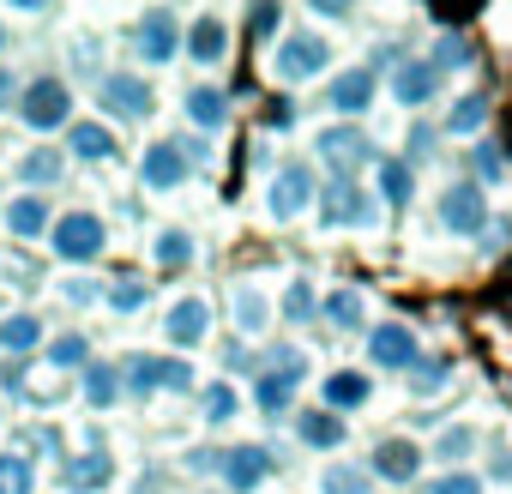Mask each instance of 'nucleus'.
I'll list each match as a JSON object with an SVG mask.
<instances>
[{
	"label": "nucleus",
	"mask_w": 512,
	"mask_h": 494,
	"mask_svg": "<svg viewBox=\"0 0 512 494\" xmlns=\"http://www.w3.org/2000/svg\"><path fill=\"white\" fill-rule=\"evenodd\" d=\"M73 115V91L61 85V79H37L31 91H25V121L37 127V133H49V127H61Z\"/></svg>",
	"instance_id": "3"
},
{
	"label": "nucleus",
	"mask_w": 512,
	"mask_h": 494,
	"mask_svg": "<svg viewBox=\"0 0 512 494\" xmlns=\"http://www.w3.org/2000/svg\"><path fill=\"white\" fill-rule=\"evenodd\" d=\"M482 121H488V97H482V91H470V97H458V103H452V121H446V127H452V133H476Z\"/></svg>",
	"instance_id": "29"
},
{
	"label": "nucleus",
	"mask_w": 512,
	"mask_h": 494,
	"mask_svg": "<svg viewBox=\"0 0 512 494\" xmlns=\"http://www.w3.org/2000/svg\"><path fill=\"white\" fill-rule=\"evenodd\" d=\"M97 97H103V109H115V115H145V109H151V85H145V79H127V73H109Z\"/></svg>",
	"instance_id": "16"
},
{
	"label": "nucleus",
	"mask_w": 512,
	"mask_h": 494,
	"mask_svg": "<svg viewBox=\"0 0 512 494\" xmlns=\"http://www.w3.org/2000/svg\"><path fill=\"white\" fill-rule=\"evenodd\" d=\"M308 199H314V169L308 163H284L278 169V181H272V217H302L308 211Z\"/></svg>",
	"instance_id": "5"
},
{
	"label": "nucleus",
	"mask_w": 512,
	"mask_h": 494,
	"mask_svg": "<svg viewBox=\"0 0 512 494\" xmlns=\"http://www.w3.org/2000/svg\"><path fill=\"white\" fill-rule=\"evenodd\" d=\"M217 464H223V482H229L235 494L260 488V482L272 476V452H266V446H229V452H223Z\"/></svg>",
	"instance_id": "8"
},
{
	"label": "nucleus",
	"mask_w": 512,
	"mask_h": 494,
	"mask_svg": "<svg viewBox=\"0 0 512 494\" xmlns=\"http://www.w3.org/2000/svg\"><path fill=\"white\" fill-rule=\"evenodd\" d=\"M326 404H332V410H356V404H368V380H362L356 368L332 374V380H326Z\"/></svg>",
	"instance_id": "23"
},
{
	"label": "nucleus",
	"mask_w": 512,
	"mask_h": 494,
	"mask_svg": "<svg viewBox=\"0 0 512 494\" xmlns=\"http://www.w3.org/2000/svg\"><path fill=\"white\" fill-rule=\"evenodd\" d=\"M284 314H290V320H308V314H314V290H308V284H290V290H284Z\"/></svg>",
	"instance_id": "40"
},
{
	"label": "nucleus",
	"mask_w": 512,
	"mask_h": 494,
	"mask_svg": "<svg viewBox=\"0 0 512 494\" xmlns=\"http://www.w3.org/2000/svg\"><path fill=\"white\" fill-rule=\"evenodd\" d=\"M440 217H446V229L452 235H476L482 223H488V199H482V187H446L440 193Z\"/></svg>",
	"instance_id": "6"
},
{
	"label": "nucleus",
	"mask_w": 512,
	"mask_h": 494,
	"mask_svg": "<svg viewBox=\"0 0 512 494\" xmlns=\"http://www.w3.org/2000/svg\"><path fill=\"white\" fill-rule=\"evenodd\" d=\"M446 374H452V362H446V356L416 362V392H440V386H446Z\"/></svg>",
	"instance_id": "36"
},
{
	"label": "nucleus",
	"mask_w": 512,
	"mask_h": 494,
	"mask_svg": "<svg viewBox=\"0 0 512 494\" xmlns=\"http://www.w3.org/2000/svg\"><path fill=\"white\" fill-rule=\"evenodd\" d=\"M109 302H115V308H121V314H133V308H139V302H145V284H121V290H115V296H109Z\"/></svg>",
	"instance_id": "42"
},
{
	"label": "nucleus",
	"mask_w": 512,
	"mask_h": 494,
	"mask_svg": "<svg viewBox=\"0 0 512 494\" xmlns=\"http://www.w3.org/2000/svg\"><path fill=\"white\" fill-rule=\"evenodd\" d=\"M320 157L338 163V169H362V163H374V145H368L362 127H326L320 133Z\"/></svg>",
	"instance_id": "11"
},
{
	"label": "nucleus",
	"mask_w": 512,
	"mask_h": 494,
	"mask_svg": "<svg viewBox=\"0 0 512 494\" xmlns=\"http://www.w3.org/2000/svg\"><path fill=\"white\" fill-rule=\"evenodd\" d=\"M428 494H482V476H470V470H452V476H440Z\"/></svg>",
	"instance_id": "39"
},
{
	"label": "nucleus",
	"mask_w": 512,
	"mask_h": 494,
	"mask_svg": "<svg viewBox=\"0 0 512 494\" xmlns=\"http://www.w3.org/2000/svg\"><path fill=\"white\" fill-rule=\"evenodd\" d=\"M25 181H61V151H31L25 157Z\"/></svg>",
	"instance_id": "35"
},
{
	"label": "nucleus",
	"mask_w": 512,
	"mask_h": 494,
	"mask_svg": "<svg viewBox=\"0 0 512 494\" xmlns=\"http://www.w3.org/2000/svg\"><path fill=\"white\" fill-rule=\"evenodd\" d=\"M296 428H302V440H308V446H320V452H326V446H344V422H338L332 410H308Z\"/></svg>",
	"instance_id": "24"
},
{
	"label": "nucleus",
	"mask_w": 512,
	"mask_h": 494,
	"mask_svg": "<svg viewBox=\"0 0 512 494\" xmlns=\"http://www.w3.org/2000/svg\"><path fill=\"white\" fill-rule=\"evenodd\" d=\"M0 494H31V458L0 452Z\"/></svg>",
	"instance_id": "31"
},
{
	"label": "nucleus",
	"mask_w": 512,
	"mask_h": 494,
	"mask_svg": "<svg viewBox=\"0 0 512 494\" xmlns=\"http://www.w3.org/2000/svg\"><path fill=\"white\" fill-rule=\"evenodd\" d=\"M73 157H97V163L115 157V133L97 127V121H79V127H73Z\"/></svg>",
	"instance_id": "25"
},
{
	"label": "nucleus",
	"mask_w": 512,
	"mask_h": 494,
	"mask_svg": "<svg viewBox=\"0 0 512 494\" xmlns=\"http://www.w3.org/2000/svg\"><path fill=\"white\" fill-rule=\"evenodd\" d=\"M434 91H440V67H434V61H404L398 79H392V97L410 103V109H422Z\"/></svg>",
	"instance_id": "14"
},
{
	"label": "nucleus",
	"mask_w": 512,
	"mask_h": 494,
	"mask_svg": "<svg viewBox=\"0 0 512 494\" xmlns=\"http://www.w3.org/2000/svg\"><path fill=\"white\" fill-rule=\"evenodd\" d=\"M380 193H386V205H410V193H416V181H410V163H398V157H380Z\"/></svg>",
	"instance_id": "26"
},
{
	"label": "nucleus",
	"mask_w": 512,
	"mask_h": 494,
	"mask_svg": "<svg viewBox=\"0 0 512 494\" xmlns=\"http://www.w3.org/2000/svg\"><path fill=\"white\" fill-rule=\"evenodd\" d=\"M157 260H163V266H181V260H193V241H187L181 229H163V235H157Z\"/></svg>",
	"instance_id": "34"
},
{
	"label": "nucleus",
	"mask_w": 512,
	"mask_h": 494,
	"mask_svg": "<svg viewBox=\"0 0 512 494\" xmlns=\"http://www.w3.org/2000/svg\"><path fill=\"white\" fill-rule=\"evenodd\" d=\"M187 49H193V61H205V67H211V61H223V55H229V31H223V19H211V13H205V19L193 25Z\"/></svg>",
	"instance_id": "19"
},
{
	"label": "nucleus",
	"mask_w": 512,
	"mask_h": 494,
	"mask_svg": "<svg viewBox=\"0 0 512 494\" xmlns=\"http://www.w3.org/2000/svg\"><path fill=\"white\" fill-rule=\"evenodd\" d=\"M193 386V368L187 362H175V356H139L133 362V392L145 398V392H187Z\"/></svg>",
	"instance_id": "7"
},
{
	"label": "nucleus",
	"mask_w": 512,
	"mask_h": 494,
	"mask_svg": "<svg viewBox=\"0 0 512 494\" xmlns=\"http://www.w3.org/2000/svg\"><path fill=\"white\" fill-rule=\"evenodd\" d=\"M368 356H374V368H416V332L380 326V332H368Z\"/></svg>",
	"instance_id": "12"
},
{
	"label": "nucleus",
	"mask_w": 512,
	"mask_h": 494,
	"mask_svg": "<svg viewBox=\"0 0 512 494\" xmlns=\"http://www.w3.org/2000/svg\"><path fill=\"white\" fill-rule=\"evenodd\" d=\"M235 320H241V332H266L272 302H266L260 290H235Z\"/></svg>",
	"instance_id": "28"
},
{
	"label": "nucleus",
	"mask_w": 512,
	"mask_h": 494,
	"mask_svg": "<svg viewBox=\"0 0 512 494\" xmlns=\"http://www.w3.org/2000/svg\"><path fill=\"white\" fill-rule=\"evenodd\" d=\"M163 332H169V344H199V338L211 332V302H205V296H187V302H175Z\"/></svg>",
	"instance_id": "15"
},
{
	"label": "nucleus",
	"mask_w": 512,
	"mask_h": 494,
	"mask_svg": "<svg viewBox=\"0 0 512 494\" xmlns=\"http://www.w3.org/2000/svg\"><path fill=\"white\" fill-rule=\"evenodd\" d=\"M368 103H374V67H350V73H338V79H332V109L362 115Z\"/></svg>",
	"instance_id": "17"
},
{
	"label": "nucleus",
	"mask_w": 512,
	"mask_h": 494,
	"mask_svg": "<svg viewBox=\"0 0 512 494\" xmlns=\"http://www.w3.org/2000/svg\"><path fill=\"white\" fill-rule=\"evenodd\" d=\"M320 314H326L338 332H362V320H368V308H362V296H356V290H332V296L320 302Z\"/></svg>",
	"instance_id": "21"
},
{
	"label": "nucleus",
	"mask_w": 512,
	"mask_h": 494,
	"mask_svg": "<svg viewBox=\"0 0 512 494\" xmlns=\"http://www.w3.org/2000/svg\"><path fill=\"white\" fill-rule=\"evenodd\" d=\"M235 410H241V404H235L229 386H211V392H205V416H211V422H229Z\"/></svg>",
	"instance_id": "38"
},
{
	"label": "nucleus",
	"mask_w": 512,
	"mask_h": 494,
	"mask_svg": "<svg viewBox=\"0 0 512 494\" xmlns=\"http://www.w3.org/2000/svg\"><path fill=\"white\" fill-rule=\"evenodd\" d=\"M43 344V320H31V314H7L0 320V350H37Z\"/></svg>",
	"instance_id": "22"
},
{
	"label": "nucleus",
	"mask_w": 512,
	"mask_h": 494,
	"mask_svg": "<svg viewBox=\"0 0 512 494\" xmlns=\"http://www.w3.org/2000/svg\"><path fill=\"white\" fill-rule=\"evenodd\" d=\"M49 241H55V254L73 260V266H79V260H97V254H103V217H91V211H67V217L55 223Z\"/></svg>",
	"instance_id": "2"
},
{
	"label": "nucleus",
	"mask_w": 512,
	"mask_h": 494,
	"mask_svg": "<svg viewBox=\"0 0 512 494\" xmlns=\"http://www.w3.org/2000/svg\"><path fill=\"white\" fill-rule=\"evenodd\" d=\"M7 97H13V79H7V73H0V103H7Z\"/></svg>",
	"instance_id": "44"
},
{
	"label": "nucleus",
	"mask_w": 512,
	"mask_h": 494,
	"mask_svg": "<svg viewBox=\"0 0 512 494\" xmlns=\"http://www.w3.org/2000/svg\"><path fill=\"white\" fill-rule=\"evenodd\" d=\"M0 43H7V31H0Z\"/></svg>",
	"instance_id": "45"
},
{
	"label": "nucleus",
	"mask_w": 512,
	"mask_h": 494,
	"mask_svg": "<svg viewBox=\"0 0 512 494\" xmlns=\"http://www.w3.org/2000/svg\"><path fill=\"white\" fill-rule=\"evenodd\" d=\"M187 121H199V127H223V121H229V97H223L217 85H193V91H187Z\"/></svg>",
	"instance_id": "20"
},
{
	"label": "nucleus",
	"mask_w": 512,
	"mask_h": 494,
	"mask_svg": "<svg viewBox=\"0 0 512 494\" xmlns=\"http://www.w3.org/2000/svg\"><path fill=\"white\" fill-rule=\"evenodd\" d=\"M7 229L25 235V241H37V235L49 229V205H43V193H19V199L7 205Z\"/></svg>",
	"instance_id": "18"
},
{
	"label": "nucleus",
	"mask_w": 512,
	"mask_h": 494,
	"mask_svg": "<svg viewBox=\"0 0 512 494\" xmlns=\"http://www.w3.org/2000/svg\"><path fill=\"white\" fill-rule=\"evenodd\" d=\"M470 440H476L470 428H452V434H440V446H434V452H440V458H464V452H470Z\"/></svg>",
	"instance_id": "41"
},
{
	"label": "nucleus",
	"mask_w": 512,
	"mask_h": 494,
	"mask_svg": "<svg viewBox=\"0 0 512 494\" xmlns=\"http://www.w3.org/2000/svg\"><path fill=\"white\" fill-rule=\"evenodd\" d=\"M416 470H422V446H416V440L392 434V440L374 446V476H386V482H410Z\"/></svg>",
	"instance_id": "13"
},
{
	"label": "nucleus",
	"mask_w": 512,
	"mask_h": 494,
	"mask_svg": "<svg viewBox=\"0 0 512 494\" xmlns=\"http://www.w3.org/2000/svg\"><path fill=\"white\" fill-rule=\"evenodd\" d=\"M290 398H296V386H290L284 374H260V410H266V416H284Z\"/></svg>",
	"instance_id": "32"
},
{
	"label": "nucleus",
	"mask_w": 512,
	"mask_h": 494,
	"mask_svg": "<svg viewBox=\"0 0 512 494\" xmlns=\"http://www.w3.org/2000/svg\"><path fill=\"white\" fill-rule=\"evenodd\" d=\"M247 25L260 31V37H266V31H278V7H253V13H247Z\"/></svg>",
	"instance_id": "43"
},
{
	"label": "nucleus",
	"mask_w": 512,
	"mask_h": 494,
	"mask_svg": "<svg viewBox=\"0 0 512 494\" xmlns=\"http://www.w3.org/2000/svg\"><path fill=\"white\" fill-rule=\"evenodd\" d=\"M85 398H91L97 410L121 398V386H115V368H109V362H91V368H85Z\"/></svg>",
	"instance_id": "30"
},
{
	"label": "nucleus",
	"mask_w": 512,
	"mask_h": 494,
	"mask_svg": "<svg viewBox=\"0 0 512 494\" xmlns=\"http://www.w3.org/2000/svg\"><path fill=\"white\" fill-rule=\"evenodd\" d=\"M175 43H181V31H175V13H145L139 25H133V49L145 55V61H169L175 55Z\"/></svg>",
	"instance_id": "10"
},
{
	"label": "nucleus",
	"mask_w": 512,
	"mask_h": 494,
	"mask_svg": "<svg viewBox=\"0 0 512 494\" xmlns=\"http://www.w3.org/2000/svg\"><path fill=\"white\" fill-rule=\"evenodd\" d=\"M320 494H368V476H362L356 464H338V470H326Z\"/></svg>",
	"instance_id": "33"
},
{
	"label": "nucleus",
	"mask_w": 512,
	"mask_h": 494,
	"mask_svg": "<svg viewBox=\"0 0 512 494\" xmlns=\"http://www.w3.org/2000/svg\"><path fill=\"white\" fill-rule=\"evenodd\" d=\"M49 362H55V368H79V362H85V338H55V344H49Z\"/></svg>",
	"instance_id": "37"
},
{
	"label": "nucleus",
	"mask_w": 512,
	"mask_h": 494,
	"mask_svg": "<svg viewBox=\"0 0 512 494\" xmlns=\"http://www.w3.org/2000/svg\"><path fill=\"white\" fill-rule=\"evenodd\" d=\"M320 217H326V223H368V217H374V199H368L350 175H338V181L320 187Z\"/></svg>",
	"instance_id": "4"
},
{
	"label": "nucleus",
	"mask_w": 512,
	"mask_h": 494,
	"mask_svg": "<svg viewBox=\"0 0 512 494\" xmlns=\"http://www.w3.org/2000/svg\"><path fill=\"white\" fill-rule=\"evenodd\" d=\"M73 482H79V488H109V482H115V458H109L103 446L85 452V458L73 464Z\"/></svg>",
	"instance_id": "27"
},
{
	"label": "nucleus",
	"mask_w": 512,
	"mask_h": 494,
	"mask_svg": "<svg viewBox=\"0 0 512 494\" xmlns=\"http://www.w3.org/2000/svg\"><path fill=\"white\" fill-rule=\"evenodd\" d=\"M139 175H145V187L169 193V187H181V181H187V151H181V145H169V139H157V145L139 157Z\"/></svg>",
	"instance_id": "9"
},
{
	"label": "nucleus",
	"mask_w": 512,
	"mask_h": 494,
	"mask_svg": "<svg viewBox=\"0 0 512 494\" xmlns=\"http://www.w3.org/2000/svg\"><path fill=\"white\" fill-rule=\"evenodd\" d=\"M326 61H332V43L326 37H314V31H296V37H284L278 43V55H272V73L278 79H314V73H326Z\"/></svg>",
	"instance_id": "1"
}]
</instances>
